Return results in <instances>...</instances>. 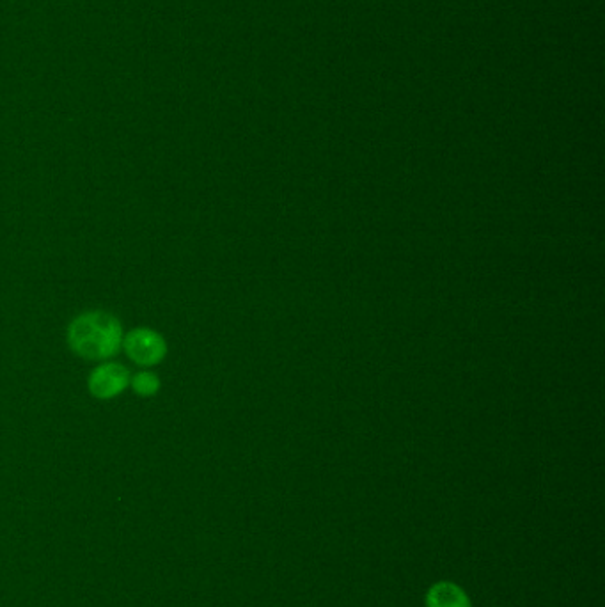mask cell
<instances>
[{
    "label": "cell",
    "instance_id": "obj_1",
    "mask_svg": "<svg viewBox=\"0 0 605 607\" xmlns=\"http://www.w3.org/2000/svg\"><path fill=\"white\" fill-rule=\"evenodd\" d=\"M125 329L118 316L103 309H89L75 316L66 329V343L73 354L93 363L110 361L121 352Z\"/></svg>",
    "mask_w": 605,
    "mask_h": 607
},
{
    "label": "cell",
    "instance_id": "obj_5",
    "mask_svg": "<svg viewBox=\"0 0 605 607\" xmlns=\"http://www.w3.org/2000/svg\"><path fill=\"white\" fill-rule=\"evenodd\" d=\"M130 389L134 391L135 395L141 396V398H153V396H157L160 393L162 380H160L155 371H137V373H132Z\"/></svg>",
    "mask_w": 605,
    "mask_h": 607
},
{
    "label": "cell",
    "instance_id": "obj_4",
    "mask_svg": "<svg viewBox=\"0 0 605 607\" xmlns=\"http://www.w3.org/2000/svg\"><path fill=\"white\" fill-rule=\"evenodd\" d=\"M426 607H471V600L458 584L442 581L426 593Z\"/></svg>",
    "mask_w": 605,
    "mask_h": 607
},
{
    "label": "cell",
    "instance_id": "obj_3",
    "mask_svg": "<svg viewBox=\"0 0 605 607\" xmlns=\"http://www.w3.org/2000/svg\"><path fill=\"white\" fill-rule=\"evenodd\" d=\"M132 373L125 364L116 361H103L96 364L87 375V391L95 400L107 402L123 395L130 387Z\"/></svg>",
    "mask_w": 605,
    "mask_h": 607
},
{
    "label": "cell",
    "instance_id": "obj_2",
    "mask_svg": "<svg viewBox=\"0 0 605 607\" xmlns=\"http://www.w3.org/2000/svg\"><path fill=\"white\" fill-rule=\"evenodd\" d=\"M121 350L132 363L141 366L144 370H150L164 363L165 357L169 354V345L164 334L157 329L134 327L132 331L125 332Z\"/></svg>",
    "mask_w": 605,
    "mask_h": 607
}]
</instances>
